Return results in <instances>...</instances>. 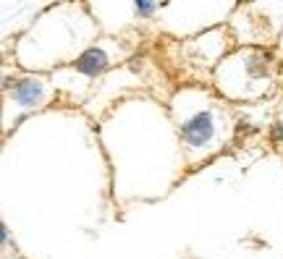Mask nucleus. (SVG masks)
Masks as SVG:
<instances>
[{"label":"nucleus","instance_id":"7ed1b4c3","mask_svg":"<svg viewBox=\"0 0 283 259\" xmlns=\"http://www.w3.org/2000/svg\"><path fill=\"white\" fill-rule=\"evenodd\" d=\"M74 71L84 73V76L95 79V76H103V73L111 68V55H108L103 48H87L84 52L79 55V58L74 60V66H71Z\"/></svg>","mask_w":283,"mask_h":259},{"label":"nucleus","instance_id":"f03ea898","mask_svg":"<svg viewBox=\"0 0 283 259\" xmlns=\"http://www.w3.org/2000/svg\"><path fill=\"white\" fill-rule=\"evenodd\" d=\"M8 97H11L19 107H24V110L42 107L45 103H48V84H45L42 79L24 76L19 81H13V87L8 89Z\"/></svg>","mask_w":283,"mask_h":259},{"label":"nucleus","instance_id":"20e7f679","mask_svg":"<svg viewBox=\"0 0 283 259\" xmlns=\"http://www.w3.org/2000/svg\"><path fill=\"white\" fill-rule=\"evenodd\" d=\"M158 11V0H134V13L139 18H150Z\"/></svg>","mask_w":283,"mask_h":259},{"label":"nucleus","instance_id":"f257e3e1","mask_svg":"<svg viewBox=\"0 0 283 259\" xmlns=\"http://www.w3.org/2000/svg\"><path fill=\"white\" fill-rule=\"evenodd\" d=\"M178 136L189 150H205L218 139V115L215 110H197L186 121L178 123Z\"/></svg>","mask_w":283,"mask_h":259}]
</instances>
